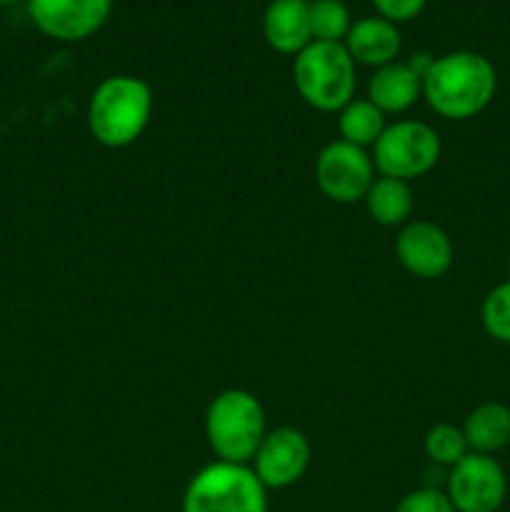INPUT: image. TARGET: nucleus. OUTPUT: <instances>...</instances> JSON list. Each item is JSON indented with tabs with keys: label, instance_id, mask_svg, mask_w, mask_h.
I'll return each mask as SVG.
<instances>
[{
	"label": "nucleus",
	"instance_id": "obj_1",
	"mask_svg": "<svg viewBox=\"0 0 510 512\" xmlns=\"http://www.w3.org/2000/svg\"><path fill=\"white\" fill-rule=\"evenodd\" d=\"M495 65L475 50H455L433 60L423 75V98L445 120H470L495 98Z\"/></svg>",
	"mask_w": 510,
	"mask_h": 512
},
{
	"label": "nucleus",
	"instance_id": "obj_2",
	"mask_svg": "<svg viewBox=\"0 0 510 512\" xmlns=\"http://www.w3.org/2000/svg\"><path fill=\"white\" fill-rule=\"evenodd\" d=\"M153 115V90L135 75H110L93 90L88 130L105 148H128L145 133Z\"/></svg>",
	"mask_w": 510,
	"mask_h": 512
},
{
	"label": "nucleus",
	"instance_id": "obj_3",
	"mask_svg": "<svg viewBox=\"0 0 510 512\" xmlns=\"http://www.w3.org/2000/svg\"><path fill=\"white\" fill-rule=\"evenodd\" d=\"M265 433L263 405L243 388L223 390L205 410V438L220 463L250 465Z\"/></svg>",
	"mask_w": 510,
	"mask_h": 512
},
{
	"label": "nucleus",
	"instance_id": "obj_4",
	"mask_svg": "<svg viewBox=\"0 0 510 512\" xmlns=\"http://www.w3.org/2000/svg\"><path fill=\"white\" fill-rule=\"evenodd\" d=\"M293 83L300 98L320 113H338L355 98V60L343 43H313L295 55Z\"/></svg>",
	"mask_w": 510,
	"mask_h": 512
},
{
	"label": "nucleus",
	"instance_id": "obj_5",
	"mask_svg": "<svg viewBox=\"0 0 510 512\" xmlns=\"http://www.w3.org/2000/svg\"><path fill=\"white\" fill-rule=\"evenodd\" d=\"M183 512H268V490L250 465L215 460L190 478Z\"/></svg>",
	"mask_w": 510,
	"mask_h": 512
},
{
	"label": "nucleus",
	"instance_id": "obj_6",
	"mask_svg": "<svg viewBox=\"0 0 510 512\" xmlns=\"http://www.w3.org/2000/svg\"><path fill=\"white\" fill-rule=\"evenodd\" d=\"M443 145L433 125L423 120H395L385 125L383 135L373 145L375 170L385 178H398L410 183L430 173L438 165Z\"/></svg>",
	"mask_w": 510,
	"mask_h": 512
},
{
	"label": "nucleus",
	"instance_id": "obj_7",
	"mask_svg": "<svg viewBox=\"0 0 510 512\" xmlns=\"http://www.w3.org/2000/svg\"><path fill=\"white\" fill-rule=\"evenodd\" d=\"M375 180V163L368 150L333 140L315 158V183L320 193L340 205H353L365 198Z\"/></svg>",
	"mask_w": 510,
	"mask_h": 512
},
{
	"label": "nucleus",
	"instance_id": "obj_8",
	"mask_svg": "<svg viewBox=\"0 0 510 512\" xmlns=\"http://www.w3.org/2000/svg\"><path fill=\"white\" fill-rule=\"evenodd\" d=\"M445 495L455 512H498L508 495L503 465L493 455L468 453L448 470Z\"/></svg>",
	"mask_w": 510,
	"mask_h": 512
},
{
	"label": "nucleus",
	"instance_id": "obj_9",
	"mask_svg": "<svg viewBox=\"0 0 510 512\" xmlns=\"http://www.w3.org/2000/svg\"><path fill=\"white\" fill-rule=\"evenodd\" d=\"M113 0H28L35 28L60 43H80L110 18Z\"/></svg>",
	"mask_w": 510,
	"mask_h": 512
},
{
	"label": "nucleus",
	"instance_id": "obj_10",
	"mask_svg": "<svg viewBox=\"0 0 510 512\" xmlns=\"http://www.w3.org/2000/svg\"><path fill=\"white\" fill-rule=\"evenodd\" d=\"M310 465V443L298 428L268 430L253 458V473L265 490H285L298 483Z\"/></svg>",
	"mask_w": 510,
	"mask_h": 512
},
{
	"label": "nucleus",
	"instance_id": "obj_11",
	"mask_svg": "<svg viewBox=\"0 0 510 512\" xmlns=\"http://www.w3.org/2000/svg\"><path fill=\"white\" fill-rule=\"evenodd\" d=\"M395 255L410 275L435 280L450 270L455 248L450 235L430 220H410L395 238Z\"/></svg>",
	"mask_w": 510,
	"mask_h": 512
},
{
	"label": "nucleus",
	"instance_id": "obj_12",
	"mask_svg": "<svg viewBox=\"0 0 510 512\" xmlns=\"http://www.w3.org/2000/svg\"><path fill=\"white\" fill-rule=\"evenodd\" d=\"M263 35L275 53L298 55L313 43L310 0H270L263 13Z\"/></svg>",
	"mask_w": 510,
	"mask_h": 512
},
{
	"label": "nucleus",
	"instance_id": "obj_13",
	"mask_svg": "<svg viewBox=\"0 0 510 512\" xmlns=\"http://www.w3.org/2000/svg\"><path fill=\"white\" fill-rule=\"evenodd\" d=\"M343 45L350 58L355 60V65L360 63L370 65V68H383V65L395 63L403 38H400L398 25L380 18V15H370V18H360L350 25Z\"/></svg>",
	"mask_w": 510,
	"mask_h": 512
},
{
	"label": "nucleus",
	"instance_id": "obj_14",
	"mask_svg": "<svg viewBox=\"0 0 510 512\" xmlns=\"http://www.w3.org/2000/svg\"><path fill=\"white\" fill-rule=\"evenodd\" d=\"M423 98V78L408 63H388L375 68L368 80V100L380 113L400 115Z\"/></svg>",
	"mask_w": 510,
	"mask_h": 512
},
{
	"label": "nucleus",
	"instance_id": "obj_15",
	"mask_svg": "<svg viewBox=\"0 0 510 512\" xmlns=\"http://www.w3.org/2000/svg\"><path fill=\"white\" fill-rule=\"evenodd\" d=\"M463 435L470 453L495 455L510 443V408L495 400L475 405L465 418Z\"/></svg>",
	"mask_w": 510,
	"mask_h": 512
},
{
	"label": "nucleus",
	"instance_id": "obj_16",
	"mask_svg": "<svg viewBox=\"0 0 510 512\" xmlns=\"http://www.w3.org/2000/svg\"><path fill=\"white\" fill-rule=\"evenodd\" d=\"M363 203L370 218L385 228H403L405 223H410V215L415 208L410 183L398 178H385V175L373 180Z\"/></svg>",
	"mask_w": 510,
	"mask_h": 512
},
{
	"label": "nucleus",
	"instance_id": "obj_17",
	"mask_svg": "<svg viewBox=\"0 0 510 512\" xmlns=\"http://www.w3.org/2000/svg\"><path fill=\"white\" fill-rule=\"evenodd\" d=\"M340 140L358 148H373L385 130V113H380L368 98H353L338 110Z\"/></svg>",
	"mask_w": 510,
	"mask_h": 512
},
{
	"label": "nucleus",
	"instance_id": "obj_18",
	"mask_svg": "<svg viewBox=\"0 0 510 512\" xmlns=\"http://www.w3.org/2000/svg\"><path fill=\"white\" fill-rule=\"evenodd\" d=\"M350 10L343 0H310V33L318 43H343L348 35Z\"/></svg>",
	"mask_w": 510,
	"mask_h": 512
},
{
	"label": "nucleus",
	"instance_id": "obj_19",
	"mask_svg": "<svg viewBox=\"0 0 510 512\" xmlns=\"http://www.w3.org/2000/svg\"><path fill=\"white\" fill-rule=\"evenodd\" d=\"M468 453V440H465L463 428H458V425L438 423L425 435V455L430 458V463L443 465V468L450 470Z\"/></svg>",
	"mask_w": 510,
	"mask_h": 512
},
{
	"label": "nucleus",
	"instance_id": "obj_20",
	"mask_svg": "<svg viewBox=\"0 0 510 512\" xmlns=\"http://www.w3.org/2000/svg\"><path fill=\"white\" fill-rule=\"evenodd\" d=\"M480 323L490 338L510 345V278L495 285L485 295L483 308H480Z\"/></svg>",
	"mask_w": 510,
	"mask_h": 512
},
{
	"label": "nucleus",
	"instance_id": "obj_21",
	"mask_svg": "<svg viewBox=\"0 0 510 512\" xmlns=\"http://www.w3.org/2000/svg\"><path fill=\"white\" fill-rule=\"evenodd\" d=\"M395 512H455V508L448 495H445V490L420 488L405 495Z\"/></svg>",
	"mask_w": 510,
	"mask_h": 512
},
{
	"label": "nucleus",
	"instance_id": "obj_22",
	"mask_svg": "<svg viewBox=\"0 0 510 512\" xmlns=\"http://www.w3.org/2000/svg\"><path fill=\"white\" fill-rule=\"evenodd\" d=\"M378 10L380 18L390 20V23H408V20L418 18L423 13L428 0H370Z\"/></svg>",
	"mask_w": 510,
	"mask_h": 512
},
{
	"label": "nucleus",
	"instance_id": "obj_23",
	"mask_svg": "<svg viewBox=\"0 0 510 512\" xmlns=\"http://www.w3.org/2000/svg\"><path fill=\"white\" fill-rule=\"evenodd\" d=\"M15 3H23V0H0V5H15ZM28 3V0H25Z\"/></svg>",
	"mask_w": 510,
	"mask_h": 512
},
{
	"label": "nucleus",
	"instance_id": "obj_24",
	"mask_svg": "<svg viewBox=\"0 0 510 512\" xmlns=\"http://www.w3.org/2000/svg\"><path fill=\"white\" fill-rule=\"evenodd\" d=\"M508 275H510V255H508Z\"/></svg>",
	"mask_w": 510,
	"mask_h": 512
}]
</instances>
